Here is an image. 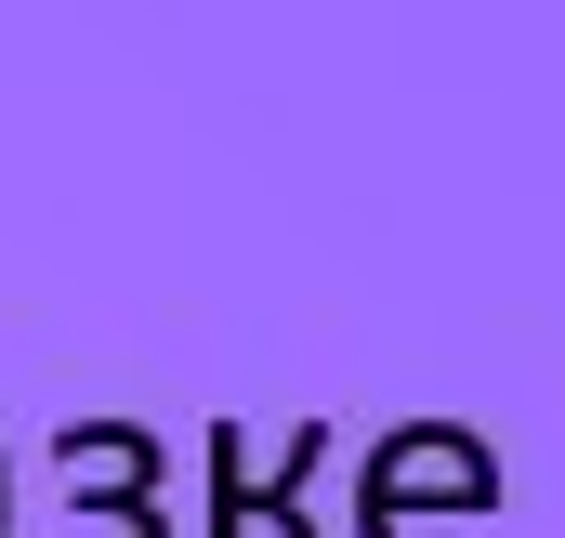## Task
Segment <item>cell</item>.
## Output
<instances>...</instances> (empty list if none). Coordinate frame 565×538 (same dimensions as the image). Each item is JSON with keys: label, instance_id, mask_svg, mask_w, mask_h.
<instances>
[{"label": "cell", "instance_id": "6da1fadb", "mask_svg": "<svg viewBox=\"0 0 565 538\" xmlns=\"http://www.w3.org/2000/svg\"><path fill=\"white\" fill-rule=\"evenodd\" d=\"M487 526L500 513V460H487V433L473 420H395V433H369V460H355V526Z\"/></svg>", "mask_w": 565, "mask_h": 538}, {"label": "cell", "instance_id": "7a4b0ae2", "mask_svg": "<svg viewBox=\"0 0 565 538\" xmlns=\"http://www.w3.org/2000/svg\"><path fill=\"white\" fill-rule=\"evenodd\" d=\"M329 420H289L277 446L250 433V420H211V538H250V526H277V538H329L316 526V473H329Z\"/></svg>", "mask_w": 565, "mask_h": 538}, {"label": "cell", "instance_id": "3957f363", "mask_svg": "<svg viewBox=\"0 0 565 538\" xmlns=\"http://www.w3.org/2000/svg\"><path fill=\"white\" fill-rule=\"evenodd\" d=\"M53 473L66 486H132V499H158V433L145 420H53Z\"/></svg>", "mask_w": 565, "mask_h": 538}, {"label": "cell", "instance_id": "277c9868", "mask_svg": "<svg viewBox=\"0 0 565 538\" xmlns=\"http://www.w3.org/2000/svg\"><path fill=\"white\" fill-rule=\"evenodd\" d=\"M53 538H171V513L132 499V486H66V526Z\"/></svg>", "mask_w": 565, "mask_h": 538}, {"label": "cell", "instance_id": "5b68a950", "mask_svg": "<svg viewBox=\"0 0 565 538\" xmlns=\"http://www.w3.org/2000/svg\"><path fill=\"white\" fill-rule=\"evenodd\" d=\"M0 538H13V460H0Z\"/></svg>", "mask_w": 565, "mask_h": 538}, {"label": "cell", "instance_id": "8992f818", "mask_svg": "<svg viewBox=\"0 0 565 538\" xmlns=\"http://www.w3.org/2000/svg\"><path fill=\"white\" fill-rule=\"evenodd\" d=\"M355 538H395V526H355Z\"/></svg>", "mask_w": 565, "mask_h": 538}]
</instances>
